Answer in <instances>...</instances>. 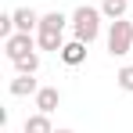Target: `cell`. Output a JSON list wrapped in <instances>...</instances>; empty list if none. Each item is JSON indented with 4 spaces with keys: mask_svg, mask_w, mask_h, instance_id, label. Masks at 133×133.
<instances>
[{
    "mask_svg": "<svg viewBox=\"0 0 133 133\" xmlns=\"http://www.w3.org/2000/svg\"><path fill=\"white\" fill-rule=\"evenodd\" d=\"M101 22H104L101 7L79 4V7L72 11V36H76V40H83V43H94V40L101 36Z\"/></svg>",
    "mask_w": 133,
    "mask_h": 133,
    "instance_id": "cell-2",
    "label": "cell"
},
{
    "mask_svg": "<svg viewBox=\"0 0 133 133\" xmlns=\"http://www.w3.org/2000/svg\"><path fill=\"white\" fill-rule=\"evenodd\" d=\"M32 101H36V111H47V115H50V111L61 104V90L58 87H40L32 94Z\"/></svg>",
    "mask_w": 133,
    "mask_h": 133,
    "instance_id": "cell-6",
    "label": "cell"
},
{
    "mask_svg": "<svg viewBox=\"0 0 133 133\" xmlns=\"http://www.w3.org/2000/svg\"><path fill=\"white\" fill-rule=\"evenodd\" d=\"M40 90V83L32 79V72H18L15 79H11V94L15 97H29V94H36Z\"/></svg>",
    "mask_w": 133,
    "mask_h": 133,
    "instance_id": "cell-8",
    "label": "cell"
},
{
    "mask_svg": "<svg viewBox=\"0 0 133 133\" xmlns=\"http://www.w3.org/2000/svg\"><path fill=\"white\" fill-rule=\"evenodd\" d=\"M72 18H65L61 11H47L43 18H40V29H36V43L40 50H54V54H61V47H65V25Z\"/></svg>",
    "mask_w": 133,
    "mask_h": 133,
    "instance_id": "cell-1",
    "label": "cell"
},
{
    "mask_svg": "<svg viewBox=\"0 0 133 133\" xmlns=\"http://www.w3.org/2000/svg\"><path fill=\"white\" fill-rule=\"evenodd\" d=\"M87 47L90 43H83V40H76V36H72V40H65V47H61V54H58V58H61V61H65V65H83V61H87Z\"/></svg>",
    "mask_w": 133,
    "mask_h": 133,
    "instance_id": "cell-5",
    "label": "cell"
},
{
    "mask_svg": "<svg viewBox=\"0 0 133 133\" xmlns=\"http://www.w3.org/2000/svg\"><path fill=\"white\" fill-rule=\"evenodd\" d=\"M54 133H76V130H65V126H61V130H54Z\"/></svg>",
    "mask_w": 133,
    "mask_h": 133,
    "instance_id": "cell-13",
    "label": "cell"
},
{
    "mask_svg": "<svg viewBox=\"0 0 133 133\" xmlns=\"http://www.w3.org/2000/svg\"><path fill=\"white\" fill-rule=\"evenodd\" d=\"M115 83H119V90L133 94V65H122V68H119V72H115Z\"/></svg>",
    "mask_w": 133,
    "mask_h": 133,
    "instance_id": "cell-12",
    "label": "cell"
},
{
    "mask_svg": "<svg viewBox=\"0 0 133 133\" xmlns=\"http://www.w3.org/2000/svg\"><path fill=\"white\" fill-rule=\"evenodd\" d=\"M126 7H130V0H104L101 4V15L115 22V18H126Z\"/></svg>",
    "mask_w": 133,
    "mask_h": 133,
    "instance_id": "cell-10",
    "label": "cell"
},
{
    "mask_svg": "<svg viewBox=\"0 0 133 133\" xmlns=\"http://www.w3.org/2000/svg\"><path fill=\"white\" fill-rule=\"evenodd\" d=\"M108 54H111V58H126V54H133V22L115 18V22L108 25Z\"/></svg>",
    "mask_w": 133,
    "mask_h": 133,
    "instance_id": "cell-3",
    "label": "cell"
},
{
    "mask_svg": "<svg viewBox=\"0 0 133 133\" xmlns=\"http://www.w3.org/2000/svg\"><path fill=\"white\" fill-rule=\"evenodd\" d=\"M22 133H54V126H50V115L47 111H36V115H29L25 119Z\"/></svg>",
    "mask_w": 133,
    "mask_h": 133,
    "instance_id": "cell-9",
    "label": "cell"
},
{
    "mask_svg": "<svg viewBox=\"0 0 133 133\" xmlns=\"http://www.w3.org/2000/svg\"><path fill=\"white\" fill-rule=\"evenodd\" d=\"M36 47H40V43H36L32 32H15V36L4 40V54H7L11 61H18V58H25V54H32Z\"/></svg>",
    "mask_w": 133,
    "mask_h": 133,
    "instance_id": "cell-4",
    "label": "cell"
},
{
    "mask_svg": "<svg viewBox=\"0 0 133 133\" xmlns=\"http://www.w3.org/2000/svg\"><path fill=\"white\" fill-rule=\"evenodd\" d=\"M11 15H15V29H18V32H36V29H40V18H43V15H36L32 7H15Z\"/></svg>",
    "mask_w": 133,
    "mask_h": 133,
    "instance_id": "cell-7",
    "label": "cell"
},
{
    "mask_svg": "<svg viewBox=\"0 0 133 133\" xmlns=\"http://www.w3.org/2000/svg\"><path fill=\"white\" fill-rule=\"evenodd\" d=\"M11 65L18 68V72H40V50H32V54H25V58H18V61H11Z\"/></svg>",
    "mask_w": 133,
    "mask_h": 133,
    "instance_id": "cell-11",
    "label": "cell"
}]
</instances>
